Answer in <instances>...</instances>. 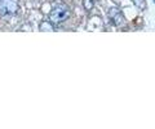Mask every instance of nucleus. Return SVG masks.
Here are the masks:
<instances>
[{
    "mask_svg": "<svg viewBox=\"0 0 155 129\" xmlns=\"http://www.w3.org/2000/svg\"><path fill=\"white\" fill-rule=\"evenodd\" d=\"M69 8H67L66 4L64 3H57L54 7L52 8V11L49 13V20L53 23H60V22H64L65 20H67L69 17Z\"/></svg>",
    "mask_w": 155,
    "mask_h": 129,
    "instance_id": "1",
    "label": "nucleus"
},
{
    "mask_svg": "<svg viewBox=\"0 0 155 129\" xmlns=\"http://www.w3.org/2000/svg\"><path fill=\"white\" fill-rule=\"evenodd\" d=\"M18 0H0V14L12 16L18 11Z\"/></svg>",
    "mask_w": 155,
    "mask_h": 129,
    "instance_id": "2",
    "label": "nucleus"
},
{
    "mask_svg": "<svg viewBox=\"0 0 155 129\" xmlns=\"http://www.w3.org/2000/svg\"><path fill=\"white\" fill-rule=\"evenodd\" d=\"M107 14H109V18L111 20V22L114 23L116 27H123L125 26V18H124V14L123 12L120 11L119 8H110L107 11Z\"/></svg>",
    "mask_w": 155,
    "mask_h": 129,
    "instance_id": "3",
    "label": "nucleus"
},
{
    "mask_svg": "<svg viewBox=\"0 0 155 129\" xmlns=\"http://www.w3.org/2000/svg\"><path fill=\"white\" fill-rule=\"evenodd\" d=\"M40 31H43V32H45V31H48V32H52V31H54V27H53V25L51 22H47V21H44V22H41L40 23Z\"/></svg>",
    "mask_w": 155,
    "mask_h": 129,
    "instance_id": "4",
    "label": "nucleus"
},
{
    "mask_svg": "<svg viewBox=\"0 0 155 129\" xmlns=\"http://www.w3.org/2000/svg\"><path fill=\"white\" fill-rule=\"evenodd\" d=\"M93 0H83V7L87 12H91L93 9Z\"/></svg>",
    "mask_w": 155,
    "mask_h": 129,
    "instance_id": "5",
    "label": "nucleus"
},
{
    "mask_svg": "<svg viewBox=\"0 0 155 129\" xmlns=\"http://www.w3.org/2000/svg\"><path fill=\"white\" fill-rule=\"evenodd\" d=\"M132 2L134 3V5L138 9H141V11L146 9V2H145V0H132Z\"/></svg>",
    "mask_w": 155,
    "mask_h": 129,
    "instance_id": "6",
    "label": "nucleus"
},
{
    "mask_svg": "<svg viewBox=\"0 0 155 129\" xmlns=\"http://www.w3.org/2000/svg\"><path fill=\"white\" fill-rule=\"evenodd\" d=\"M154 2H155V0H154Z\"/></svg>",
    "mask_w": 155,
    "mask_h": 129,
    "instance_id": "7",
    "label": "nucleus"
}]
</instances>
